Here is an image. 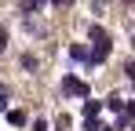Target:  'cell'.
Returning <instances> with one entry per match:
<instances>
[{"label":"cell","instance_id":"cell-2","mask_svg":"<svg viewBox=\"0 0 135 131\" xmlns=\"http://www.w3.org/2000/svg\"><path fill=\"white\" fill-rule=\"evenodd\" d=\"M110 51H113L110 37H106V40H95V47H91V58H88V62H91V66H102L106 58H110Z\"/></svg>","mask_w":135,"mask_h":131},{"label":"cell","instance_id":"cell-13","mask_svg":"<svg viewBox=\"0 0 135 131\" xmlns=\"http://www.w3.org/2000/svg\"><path fill=\"white\" fill-rule=\"evenodd\" d=\"M4 47H7V33L0 29V51H4Z\"/></svg>","mask_w":135,"mask_h":131},{"label":"cell","instance_id":"cell-11","mask_svg":"<svg viewBox=\"0 0 135 131\" xmlns=\"http://www.w3.org/2000/svg\"><path fill=\"white\" fill-rule=\"evenodd\" d=\"M124 117H128V120H135V98L128 102V106H124Z\"/></svg>","mask_w":135,"mask_h":131},{"label":"cell","instance_id":"cell-7","mask_svg":"<svg viewBox=\"0 0 135 131\" xmlns=\"http://www.w3.org/2000/svg\"><path fill=\"white\" fill-rule=\"evenodd\" d=\"M88 37H91V40H106V37H110V33H106V29H102V26H91V29H88Z\"/></svg>","mask_w":135,"mask_h":131},{"label":"cell","instance_id":"cell-10","mask_svg":"<svg viewBox=\"0 0 135 131\" xmlns=\"http://www.w3.org/2000/svg\"><path fill=\"white\" fill-rule=\"evenodd\" d=\"M124 77H128V84L135 87V62H128V66H124Z\"/></svg>","mask_w":135,"mask_h":131},{"label":"cell","instance_id":"cell-9","mask_svg":"<svg viewBox=\"0 0 135 131\" xmlns=\"http://www.w3.org/2000/svg\"><path fill=\"white\" fill-rule=\"evenodd\" d=\"M84 131H102V124H99L95 117H88V120H84Z\"/></svg>","mask_w":135,"mask_h":131},{"label":"cell","instance_id":"cell-12","mask_svg":"<svg viewBox=\"0 0 135 131\" xmlns=\"http://www.w3.org/2000/svg\"><path fill=\"white\" fill-rule=\"evenodd\" d=\"M0 109H7V91L0 87Z\"/></svg>","mask_w":135,"mask_h":131},{"label":"cell","instance_id":"cell-14","mask_svg":"<svg viewBox=\"0 0 135 131\" xmlns=\"http://www.w3.org/2000/svg\"><path fill=\"white\" fill-rule=\"evenodd\" d=\"M33 131H47V124H44V120H37V124H33Z\"/></svg>","mask_w":135,"mask_h":131},{"label":"cell","instance_id":"cell-3","mask_svg":"<svg viewBox=\"0 0 135 131\" xmlns=\"http://www.w3.org/2000/svg\"><path fill=\"white\" fill-rule=\"evenodd\" d=\"M69 58H73V62H88V58H91L88 44H69Z\"/></svg>","mask_w":135,"mask_h":131},{"label":"cell","instance_id":"cell-5","mask_svg":"<svg viewBox=\"0 0 135 131\" xmlns=\"http://www.w3.org/2000/svg\"><path fill=\"white\" fill-rule=\"evenodd\" d=\"M99 109H102V102H99V98H84V117H95Z\"/></svg>","mask_w":135,"mask_h":131},{"label":"cell","instance_id":"cell-6","mask_svg":"<svg viewBox=\"0 0 135 131\" xmlns=\"http://www.w3.org/2000/svg\"><path fill=\"white\" fill-rule=\"evenodd\" d=\"M40 7H44V0H22V7H18V11L29 15V11H40Z\"/></svg>","mask_w":135,"mask_h":131},{"label":"cell","instance_id":"cell-1","mask_svg":"<svg viewBox=\"0 0 135 131\" xmlns=\"http://www.w3.org/2000/svg\"><path fill=\"white\" fill-rule=\"evenodd\" d=\"M62 95H69V98H88V84L77 80V77H66V80H62Z\"/></svg>","mask_w":135,"mask_h":131},{"label":"cell","instance_id":"cell-4","mask_svg":"<svg viewBox=\"0 0 135 131\" xmlns=\"http://www.w3.org/2000/svg\"><path fill=\"white\" fill-rule=\"evenodd\" d=\"M26 120H29V117H26L22 109H7V124H11V128H22Z\"/></svg>","mask_w":135,"mask_h":131},{"label":"cell","instance_id":"cell-8","mask_svg":"<svg viewBox=\"0 0 135 131\" xmlns=\"http://www.w3.org/2000/svg\"><path fill=\"white\" fill-rule=\"evenodd\" d=\"M106 106H110L113 113H120V109H124V98H120V95H110V102H106Z\"/></svg>","mask_w":135,"mask_h":131}]
</instances>
